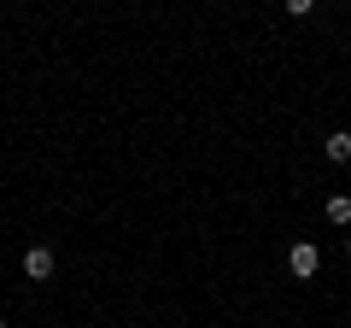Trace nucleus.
Instances as JSON below:
<instances>
[{
  "label": "nucleus",
  "instance_id": "0eeeda50",
  "mask_svg": "<svg viewBox=\"0 0 351 328\" xmlns=\"http://www.w3.org/2000/svg\"><path fill=\"white\" fill-rule=\"evenodd\" d=\"M0 328H6V316H0Z\"/></svg>",
  "mask_w": 351,
  "mask_h": 328
},
{
  "label": "nucleus",
  "instance_id": "f257e3e1",
  "mask_svg": "<svg viewBox=\"0 0 351 328\" xmlns=\"http://www.w3.org/2000/svg\"><path fill=\"white\" fill-rule=\"evenodd\" d=\"M287 270L299 281H311L316 270H322V253H316V240H293V253H287Z\"/></svg>",
  "mask_w": 351,
  "mask_h": 328
},
{
  "label": "nucleus",
  "instance_id": "7ed1b4c3",
  "mask_svg": "<svg viewBox=\"0 0 351 328\" xmlns=\"http://www.w3.org/2000/svg\"><path fill=\"white\" fill-rule=\"evenodd\" d=\"M322 152H328L334 164H351V129H334V135L322 141Z\"/></svg>",
  "mask_w": 351,
  "mask_h": 328
},
{
  "label": "nucleus",
  "instance_id": "f03ea898",
  "mask_svg": "<svg viewBox=\"0 0 351 328\" xmlns=\"http://www.w3.org/2000/svg\"><path fill=\"white\" fill-rule=\"evenodd\" d=\"M53 270H59V258H53V246H29V253H24V276H29V281H47Z\"/></svg>",
  "mask_w": 351,
  "mask_h": 328
},
{
  "label": "nucleus",
  "instance_id": "423d86ee",
  "mask_svg": "<svg viewBox=\"0 0 351 328\" xmlns=\"http://www.w3.org/2000/svg\"><path fill=\"white\" fill-rule=\"evenodd\" d=\"M346 258H351V240H346Z\"/></svg>",
  "mask_w": 351,
  "mask_h": 328
},
{
  "label": "nucleus",
  "instance_id": "39448f33",
  "mask_svg": "<svg viewBox=\"0 0 351 328\" xmlns=\"http://www.w3.org/2000/svg\"><path fill=\"white\" fill-rule=\"evenodd\" d=\"M281 6H287L293 18H311V12H316V0H281Z\"/></svg>",
  "mask_w": 351,
  "mask_h": 328
},
{
  "label": "nucleus",
  "instance_id": "20e7f679",
  "mask_svg": "<svg viewBox=\"0 0 351 328\" xmlns=\"http://www.w3.org/2000/svg\"><path fill=\"white\" fill-rule=\"evenodd\" d=\"M328 223H351V200H346V194L328 200Z\"/></svg>",
  "mask_w": 351,
  "mask_h": 328
}]
</instances>
